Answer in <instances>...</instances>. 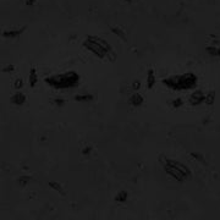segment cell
<instances>
[{"label":"cell","instance_id":"obj_1","mask_svg":"<svg viewBox=\"0 0 220 220\" xmlns=\"http://www.w3.org/2000/svg\"><path fill=\"white\" fill-rule=\"evenodd\" d=\"M205 97L201 93V92H196V93H193L192 94V97H191V102L193 103V104H199L203 99H204Z\"/></svg>","mask_w":220,"mask_h":220},{"label":"cell","instance_id":"obj_2","mask_svg":"<svg viewBox=\"0 0 220 220\" xmlns=\"http://www.w3.org/2000/svg\"><path fill=\"white\" fill-rule=\"evenodd\" d=\"M130 102H131L133 105H139V104L143 102V98H142V97H141L138 93H136V94H133V96L131 97Z\"/></svg>","mask_w":220,"mask_h":220},{"label":"cell","instance_id":"obj_3","mask_svg":"<svg viewBox=\"0 0 220 220\" xmlns=\"http://www.w3.org/2000/svg\"><path fill=\"white\" fill-rule=\"evenodd\" d=\"M25 99H26V98H25V96H23L22 93H17V94L12 98V102L16 103V104H22V103L25 102Z\"/></svg>","mask_w":220,"mask_h":220},{"label":"cell","instance_id":"obj_4","mask_svg":"<svg viewBox=\"0 0 220 220\" xmlns=\"http://www.w3.org/2000/svg\"><path fill=\"white\" fill-rule=\"evenodd\" d=\"M154 82H155V80H154L153 71H149L148 76H147V83H148V87H149V88H152V87H153V85H154Z\"/></svg>","mask_w":220,"mask_h":220},{"label":"cell","instance_id":"obj_5","mask_svg":"<svg viewBox=\"0 0 220 220\" xmlns=\"http://www.w3.org/2000/svg\"><path fill=\"white\" fill-rule=\"evenodd\" d=\"M36 82H37V75H36V71H34V68H33V70L31 71V73H30V83H31L32 87H34Z\"/></svg>","mask_w":220,"mask_h":220},{"label":"cell","instance_id":"obj_6","mask_svg":"<svg viewBox=\"0 0 220 220\" xmlns=\"http://www.w3.org/2000/svg\"><path fill=\"white\" fill-rule=\"evenodd\" d=\"M126 197H127V194H126L125 192H122L120 196H117V197H116V199H117V201H120V202H124Z\"/></svg>","mask_w":220,"mask_h":220},{"label":"cell","instance_id":"obj_7","mask_svg":"<svg viewBox=\"0 0 220 220\" xmlns=\"http://www.w3.org/2000/svg\"><path fill=\"white\" fill-rule=\"evenodd\" d=\"M77 100H91L92 97H88V96H85V97H76Z\"/></svg>","mask_w":220,"mask_h":220},{"label":"cell","instance_id":"obj_8","mask_svg":"<svg viewBox=\"0 0 220 220\" xmlns=\"http://www.w3.org/2000/svg\"><path fill=\"white\" fill-rule=\"evenodd\" d=\"M139 87H141V82H139V81H134V82H133V88L137 89V88H139Z\"/></svg>","mask_w":220,"mask_h":220},{"label":"cell","instance_id":"obj_9","mask_svg":"<svg viewBox=\"0 0 220 220\" xmlns=\"http://www.w3.org/2000/svg\"><path fill=\"white\" fill-rule=\"evenodd\" d=\"M15 87H16V88H19V87H22V80H17V81H16V85H15Z\"/></svg>","mask_w":220,"mask_h":220}]
</instances>
